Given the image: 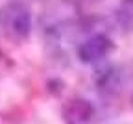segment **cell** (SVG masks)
<instances>
[{"mask_svg":"<svg viewBox=\"0 0 133 124\" xmlns=\"http://www.w3.org/2000/svg\"><path fill=\"white\" fill-rule=\"evenodd\" d=\"M0 30L13 39H24L31 30V13L22 2H8L0 8Z\"/></svg>","mask_w":133,"mask_h":124,"instance_id":"obj_1","label":"cell"},{"mask_svg":"<svg viewBox=\"0 0 133 124\" xmlns=\"http://www.w3.org/2000/svg\"><path fill=\"white\" fill-rule=\"evenodd\" d=\"M113 52V41L104 33L91 35L89 39L79 43L78 46V58L81 63H96L100 59L107 58Z\"/></svg>","mask_w":133,"mask_h":124,"instance_id":"obj_2","label":"cell"},{"mask_svg":"<svg viewBox=\"0 0 133 124\" xmlns=\"http://www.w3.org/2000/svg\"><path fill=\"white\" fill-rule=\"evenodd\" d=\"M100 89L105 91V93H118L124 85V80H122V70L120 69H111L104 74V78L98 82Z\"/></svg>","mask_w":133,"mask_h":124,"instance_id":"obj_3","label":"cell"}]
</instances>
